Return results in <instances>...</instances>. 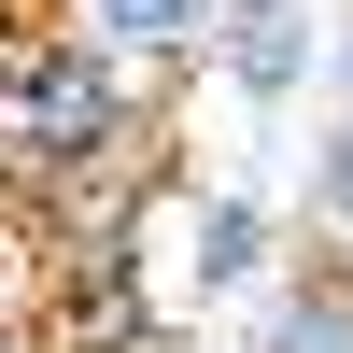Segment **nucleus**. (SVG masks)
<instances>
[{
	"label": "nucleus",
	"mask_w": 353,
	"mask_h": 353,
	"mask_svg": "<svg viewBox=\"0 0 353 353\" xmlns=\"http://www.w3.org/2000/svg\"><path fill=\"white\" fill-rule=\"evenodd\" d=\"M156 99H141L113 57H85L57 14H14L0 28V184L57 226V254L128 226L156 198Z\"/></svg>",
	"instance_id": "obj_1"
},
{
	"label": "nucleus",
	"mask_w": 353,
	"mask_h": 353,
	"mask_svg": "<svg viewBox=\"0 0 353 353\" xmlns=\"http://www.w3.org/2000/svg\"><path fill=\"white\" fill-rule=\"evenodd\" d=\"M141 269H156V311L170 325H198V311H254L283 269H297V212H283L269 184H170L156 212H141Z\"/></svg>",
	"instance_id": "obj_2"
},
{
	"label": "nucleus",
	"mask_w": 353,
	"mask_h": 353,
	"mask_svg": "<svg viewBox=\"0 0 353 353\" xmlns=\"http://www.w3.org/2000/svg\"><path fill=\"white\" fill-rule=\"evenodd\" d=\"M325 0H226V28H212V85L241 113H325Z\"/></svg>",
	"instance_id": "obj_3"
},
{
	"label": "nucleus",
	"mask_w": 353,
	"mask_h": 353,
	"mask_svg": "<svg viewBox=\"0 0 353 353\" xmlns=\"http://www.w3.org/2000/svg\"><path fill=\"white\" fill-rule=\"evenodd\" d=\"M57 28H71L85 57H113V71L156 99V85L212 71V28H226V0H57Z\"/></svg>",
	"instance_id": "obj_4"
},
{
	"label": "nucleus",
	"mask_w": 353,
	"mask_h": 353,
	"mask_svg": "<svg viewBox=\"0 0 353 353\" xmlns=\"http://www.w3.org/2000/svg\"><path fill=\"white\" fill-rule=\"evenodd\" d=\"M226 353H353V269L339 254H297L254 311H226Z\"/></svg>",
	"instance_id": "obj_5"
},
{
	"label": "nucleus",
	"mask_w": 353,
	"mask_h": 353,
	"mask_svg": "<svg viewBox=\"0 0 353 353\" xmlns=\"http://www.w3.org/2000/svg\"><path fill=\"white\" fill-rule=\"evenodd\" d=\"M297 254L353 269V113H311V141H297Z\"/></svg>",
	"instance_id": "obj_6"
},
{
	"label": "nucleus",
	"mask_w": 353,
	"mask_h": 353,
	"mask_svg": "<svg viewBox=\"0 0 353 353\" xmlns=\"http://www.w3.org/2000/svg\"><path fill=\"white\" fill-rule=\"evenodd\" d=\"M325 113H353V0H339V28H325Z\"/></svg>",
	"instance_id": "obj_7"
},
{
	"label": "nucleus",
	"mask_w": 353,
	"mask_h": 353,
	"mask_svg": "<svg viewBox=\"0 0 353 353\" xmlns=\"http://www.w3.org/2000/svg\"><path fill=\"white\" fill-rule=\"evenodd\" d=\"M0 353H28V325H0Z\"/></svg>",
	"instance_id": "obj_8"
},
{
	"label": "nucleus",
	"mask_w": 353,
	"mask_h": 353,
	"mask_svg": "<svg viewBox=\"0 0 353 353\" xmlns=\"http://www.w3.org/2000/svg\"><path fill=\"white\" fill-rule=\"evenodd\" d=\"M28 14H57V0H28Z\"/></svg>",
	"instance_id": "obj_9"
}]
</instances>
